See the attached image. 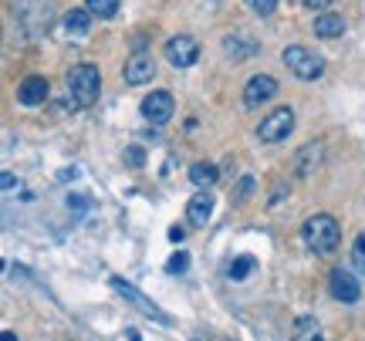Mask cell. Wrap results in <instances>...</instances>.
<instances>
[{
  "label": "cell",
  "mask_w": 365,
  "mask_h": 341,
  "mask_svg": "<svg viewBox=\"0 0 365 341\" xmlns=\"http://www.w3.org/2000/svg\"><path fill=\"white\" fill-rule=\"evenodd\" d=\"M186 216H190L193 226H207L210 216H213V193H210V189L193 193V199L186 203Z\"/></svg>",
  "instance_id": "7c38bea8"
},
{
  "label": "cell",
  "mask_w": 365,
  "mask_h": 341,
  "mask_svg": "<svg viewBox=\"0 0 365 341\" xmlns=\"http://www.w3.org/2000/svg\"><path fill=\"white\" fill-rule=\"evenodd\" d=\"M4 341H17V335H14V331H4Z\"/></svg>",
  "instance_id": "f546056e"
},
{
  "label": "cell",
  "mask_w": 365,
  "mask_h": 341,
  "mask_svg": "<svg viewBox=\"0 0 365 341\" xmlns=\"http://www.w3.org/2000/svg\"><path fill=\"white\" fill-rule=\"evenodd\" d=\"M125 162H129L132 169H143V166H145V152L139 149V145H132V149H125Z\"/></svg>",
  "instance_id": "cb8c5ba5"
},
{
  "label": "cell",
  "mask_w": 365,
  "mask_h": 341,
  "mask_svg": "<svg viewBox=\"0 0 365 341\" xmlns=\"http://www.w3.org/2000/svg\"><path fill=\"white\" fill-rule=\"evenodd\" d=\"M314 34L318 38H341L345 34V17L341 14H322L314 21Z\"/></svg>",
  "instance_id": "2e32d148"
},
{
  "label": "cell",
  "mask_w": 365,
  "mask_h": 341,
  "mask_svg": "<svg viewBox=\"0 0 365 341\" xmlns=\"http://www.w3.org/2000/svg\"><path fill=\"white\" fill-rule=\"evenodd\" d=\"M223 51H227V58H234V61H244V58H254L261 48H257V41H250V38L227 34V38H223Z\"/></svg>",
  "instance_id": "5bb4252c"
},
{
  "label": "cell",
  "mask_w": 365,
  "mask_h": 341,
  "mask_svg": "<svg viewBox=\"0 0 365 341\" xmlns=\"http://www.w3.org/2000/svg\"><path fill=\"white\" fill-rule=\"evenodd\" d=\"M247 7L254 14H261V17H267V14L277 11V0H247Z\"/></svg>",
  "instance_id": "603a6c76"
},
{
  "label": "cell",
  "mask_w": 365,
  "mask_h": 341,
  "mask_svg": "<svg viewBox=\"0 0 365 341\" xmlns=\"http://www.w3.org/2000/svg\"><path fill=\"white\" fill-rule=\"evenodd\" d=\"M48 92H51V85H48L44 75H27V78L17 85V102L27 108H38V105H44Z\"/></svg>",
  "instance_id": "52a82bcc"
},
{
  "label": "cell",
  "mask_w": 365,
  "mask_h": 341,
  "mask_svg": "<svg viewBox=\"0 0 365 341\" xmlns=\"http://www.w3.org/2000/svg\"><path fill=\"white\" fill-rule=\"evenodd\" d=\"M186 263H190V253H186V250H180V253H173V257H170L166 271H170V274H182V271H186Z\"/></svg>",
  "instance_id": "7402d4cb"
},
{
  "label": "cell",
  "mask_w": 365,
  "mask_h": 341,
  "mask_svg": "<svg viewBox=\"0 0 365 341\" xmlns=\"http://www.w3.org/2000/svg\"><path fill=\"white\" fill-rule=\"evenodd\" d=\"M217 166H210V162H196L193 169H190V179H193V186H200V189H210V186L217 183Z\"/></svg>",
  "instance_id": "e0dca14e"
},
{
  "label": "cell",
  "mask_w": 365,
  "mask_h": 341,
  "mask_svg": "<svg viewBox=\"0 0 365 341\" xmlns=\"http://www.w3.org/2000/svg\"><path fill=\"white\" fill-rule=\"evenodd\" d=\"M65 31L71 34V38H85L91 31V11H81V7H75V11H68L65 14Z\"/></svg>",
  "instance_id": "9a60e30c"
},
{
  "label": "cell",
  "mask_w": 365,
  "mask_h": 341,
  "mask_svg": "<svg viewBox=\"0 0 365 341\" xmlns=\"http://www.w3.org/2000/svg\"><path fill=\"white\" fill-rule=\"evenodd\" d=\"M68 206H75V210H85V206H88V199H85V196H68Z\"/></svg>",
  "instance_id": "83f0119b"
},
{
  "label": "cell",
  "mask_w": 365,
  "mask_h": 341,
  "mask_svg": "<svg viewBox=\"0 0 365 341\" xmlns=\"http://www.w3.org/2000/svg\"><path fill=\"white\" fill-rule=\"evenodd\" d=\"M322 156H325V145L322 142H308L298 149V156H294V172L298 176H312L314 169H318V162H322Z\"/></svg>",
  "instance_id": "4fadbf2b"
},
{
  "label": "cell",
  "mask_w": 365,
  "mask_h": 341,
  "mask_svg": "<svg viewBox=\"0 0 365 341\" xmlns=\"http://www.w3.org/2000/svg\"><path fill=\"white\" fill-rule=\"evenodd\" d=\"M274 95H277V81H274L271 75H254V78L247 81V88H244V105L257 108V105H264L267 98H274Z\"/></svg>",
  "instance_id": "30bf717a"
},
{
  "label": "cell",
  "mask_w": 365,
  "mask_h": 341,
  "mask_svg": "<svg viewBox=\"0 0 365 341\" xmlns=\"http://www.w3.org/2000/svg\"><path fill=\"white\" fill-rule=\"evenodd\" d=\"M166 58H170V65H176V68H190L200 61V44H196V38H190V34H176V38L166 41Z\"/></svg>",
  "instance_id": "5b68a950"
},
{
  "label": "cell",
  "mask_w": 365,
  "mask_h": 341,
  "mask_svg": "<svg viewBox=\"0 0 365 341\" xmlns=\"http://www.w3.org/2000/svg\"><path fill=\"white\" fill-rule=\"evenodd\" d=\"M250 271H254V257H250V253H244V257L230 261V267H227V277H234V280H244Z\"/></svg>",
  "instance_id": "ffe728a7"
},
{
  "label": "cell",
  "mask_w": 365,
  "mask_h": 341,
  "mask_svg": "<svg viewBox=\"0 0 365 341\" xmlns=\"http://www.w3.org/2000/svg\"><path fill=\"white\" fill-rule=\"evenodd\" d=\"M85 11H91V17L108 21V17L118 14V0H85Z\"/></svg>",
  "instance_id": "d6986e66"
},
{
  "label": "cell",
  "mask_w": 365,
  "mask_h": 341,
  "mask_svg": "<svg viewBox=\"0 0 365 341\" xmlns=\"http://www.w3.org/2000/svg\"><path fill=\"white\" fill-rule=\"evenodd\" d=\"M284 68L301 81H318L322 71H325V61H322V54L308 51V48H301V44H291L284 51Z\"/></svg>",
  "instance_id": "3957f363"
},
{
  "label": "cell",
  "mask_w": 365,
  "mask_h": 341,
  "mask_svg": "<svg viewBox=\"0 0 365 341\" xmlns=\"http://www.w3.org/2000/svg\"><path fill=\"white\" fill-rule=\"evenodd\" d=\"M301 236H304V243H308L314 253H331V250L339 247V240H341V226H339L335 216H328V213H314L312 220H304Z\"/></svg>",
  "instance_id": "6da1fadb"
},
{
  "label": "cell",
  "mask_w": 365,
  "mask_h": 341,
  "mask_svg": "<svg viewBox=\"0 0 365 341\" xmlns=\"http://www.w3.org/2000/svg\"><path fill=\"white\" fill-rule=\"evenodd\" d=\"M352 267L365 274V234H359V240L352 243Z\"/></svg>",
  "instance_id": "44dd1931"
},
{
  "label": "cell",
  "mask_w": 365,
  "mask_h": 341,
  "mask_svg": "<svg viewBox=\"0 0 365 341\" xmlns=\"http://www.w3.org/2000/svg\"><path fill=\"white\" fill-rule=\"evenodd\" d=\"M170 240H173V243L186 240V230H182V226H170Z\"/></svg>",
  "instance_id": "4316f807"
},
{
  "label": "cell",
  "mask_w": 365,
  "mask_h": 341,
  "mask_svg": "<svg viewBox=\"0 0 365 341\" xmlns=\"http://www.w3.org/2000/svg\"><path fill=\"white\" fill-rule=\"evenodd\" d=\"M68 92L75 98V105H91L98 102V92H102V75L95 65H75L68 71Z\"/></svg>",
  "instance_id": "7a4b0ae2"
},
{
  "label": "cell",
  "mask_w": 365,
  "mask_h": 341,
  "mask_svg": "<svg viewBox=\"0 0 365 341\" xmlns=\"http://www.w3.org/2000/svg\"><path fill=\"white\" fill-rule=\"evenodd\" d=\"M291 129H294V112H291L287 105L274 108L271 115L257 125V139H261V142H281V139H287V132Z\"/></svg>",
  "instance_id": "277c9868"
},
{
  "label": "cell",
  "mask_w": 365,
  "mask_h": 341,
  "mask_svg": "<svg viewBox=\"0 0 365 341\" xmlns=\"http://www.w3.org/2000/svg\"><path fill=\"white\" fill-rule=\"evenodd\" d=\"M250 189H254V176H244V179H240V193H237V199L250 196Z\"/></svg>",
  "instance_id": "484cf974"
},
{
  "label": "cell",
  "mask_w": 365,
  "mask_h": 341,
  "mask_svg": "<svg viewBox=\"0 0 365 341\" xmlns=\"http://www.w3.org/2000/svg\"><path fill=\"white\" fill-rule=\"evenodd\" d=\"M149 78H156V61L143 51L132 54L129 61H125V81L129 85H145Z\"/></svg>",
  "instance_id": "8fae6325"
},
{
  "label": "cell",
  "mask_w": 365,
  "mask_h": 341,
  "mask_svg": "<svg viewBox=\"0 0 365 341\" xmlns=\"http://www.w3.org/2000/svg\"><path fill=\"white\" fill-rule=\"evenodd\" d=\"M331 294L345 304H355L362 298V288H359V280H355V274L349 267H335L331 271Z\"/></svg>",
  "instance_id": "9c48e42d"
},
{
  "label": "cell",
  "mask_w": 365,
  "mask_h": 341,
  "mask_svg": "<svg viewBox=\"0 0 365 341\" xmlns=\"http://www.w3.org/2000/svg\"><path fill=\"white\" fill-rule=\"evenodd\" d=\"M301 4H304L308 11H328V7H331V0H301Z\"/></svg>",
  "instance_id": "d4e9b609"
},
{
  "label": "cell",
  "mask_w": 365,
  "mask_h": 341,
  "mask_svg": "<svg viewBox=\"0 0 365 341\" xmlns=\"http://www.w3.org/2000/svg\"><path fill=\"white\" fill-rule=\"evenodd\" d=\"M0 186H4V189H14V186H17V179H14L11 172H4V176H0Z\"/></svg>",
  "instance_id": "f1b7e54d"
},
{
  "label": "cell",
  "mask_w": 365,
  "mask_h": 341,
  "mask_svg": "<svg viewBox=\"0 0 365 341\" xmlns=\"http://www.w3.org/2000/svg\"><path fill=\"white\" fill-rule=\"evenodd\" d=\"M112 288H115L118 294L125 298V301H132V304H135L139 311H145V315H149V318H156L159 325H173V321H170V315H166V311H159V308H156V304H153V301H145L143 294H139V290L132 288V284H125L122 277H112Z\"/></svg>",
  "instance_id": "ba28073f"
},
{
  "label": "cell",
  "mask_w": 365,
  "mask_h": 341,
  "mask_svg": "<svg viewBox=\"0 0 365 341\" xmlns=\"http://www.w3.org/2000/svg\"><path fill=\"white\" fill-rule=\"evenodd\" d=\"M143 115L153 122V125H166L173 115H176V102H173L170 92H153L143 98Z\"/></svg>",
  "instance_id": "8992f818"
},
{
  "label": "cell",
  "mask_w": 365,
  "mask_h": 341,
  "mask_svg": "<svg viewBox=\"0 0 365 341\" xmlns=\"http://www.w3.org/2000/svg\"><path fill=\"white\" fill-rule=\"evenodd\" d=\"M294 341H322V325L314 318H298L294 321Z\"/></svg>",
  "instance_id": "ac0fdd59"
}]
</instances>
